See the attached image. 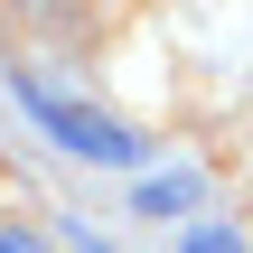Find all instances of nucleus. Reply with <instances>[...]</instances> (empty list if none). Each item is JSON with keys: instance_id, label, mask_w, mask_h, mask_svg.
I'll return each instance as SVG.
<instances>
[{"instance_id": "7ed1b4c3", "label": "nucleus", "mask_w": 253, "mask_h": 253, "mask_svg": "<svg viewBox=\"0 0 253 253\" xmlns=\"http://www.w3.org/2000/svg\"><path fill=\"white\" fill-rule=\"evenodd\" d=\"M178 253H253V244H244V235H235V225H197V235H188V244H178Z\"/></svg>"}, {"instance_id": "f257e3e1", "label": "nucleus", "mask_w": 253, "mask_h": 253, "mask_svg": "<svg viewBox=\"0 0 253 253\" xmlns=\"http://www.w3.org/2000/svg\"><path fill=\"white\" fill-rule=\"evenodd\" d=\"M9 94L56 131V150H75V160H103V169H141V131H122L113 113H94V103H75V94H56V84H38V75H9Z\"/></svg>"}, {"instance_id": "f03ea898", "label": "nucleus", "mask_w": 253, "mask_h": 253, "mask_svg": "<svg viewBox=\"0 0 253 253\" xmlns=\"http://www.w3.org/2000/svg\"><path fill=\"white\" fill-rule=\"evenodd\" d=\"M178 207H197V178H188V169H169V178H141V216H178Z\"/></svg>"}, {"instance_id": "20e7f679", "label": "nucleus", "mask_w": 253, "mask_h": 253, "mask_svg": "<svg viewBox=\"0 0 253 253\" xmlns=\"http://www.w3.org/2000/svg\"><path fill=\"white\" fill-rule=\"evenodd\" d=\"M0 253H47V244H38V235H19V225H9V235H0Z\"/></svg>"}, {"instance_id": "39448f33", "label": "nucleus", "mask_w": 253, "mask_h": 253, "mask_svg": "<svg viewBox=\"0 0 253 253\" xmlns=\"http://www.w3.org/2000/svg\"><path fill=\"white\" fill-rule=\"evenodd\" d=\"M84 253H103V244H94V235H84Z\"/></svg>"}]
</instances>
